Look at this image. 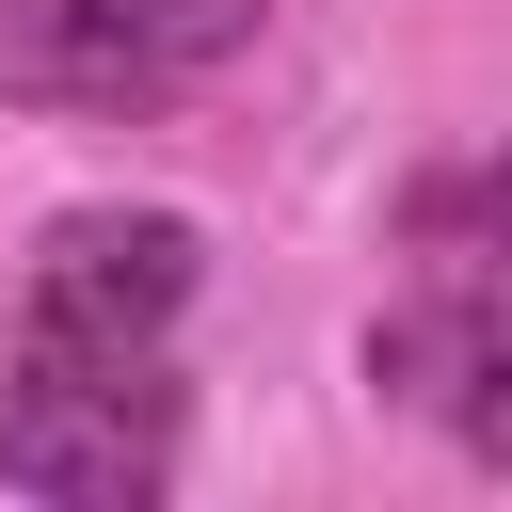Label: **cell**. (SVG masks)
I'll use <instances>...</instances> for the list:
<instances>
[{
  "instance_id": "cell-1",
  "label": "cell",
  "mask_w": 512,
  "mask_h": 512,
  "mask_svg": "<svg viewBox=\"0 0 512 512\" xmlns=\"http://www.w3.org/2000/svg\"><path fill=\"white\" fill-rule=\"evenodd\" d=\"M0 480L64 512H128L176 480V368H80V352H0Z\"/></svg>"
},
{
  "instance_id": "cell-2",
  "label": "cell",
  "mask_w": 512,
  "mask_h": 512,
  "mask_svg": "<svg viewBox=\"0 0 512 512\" xmlns=\"http://www.w3.org/2000/svg\"><path fill=\"white\" fill-rule=\"evenodd\" d=\"M192 272H208V240H192L176 208H64V224L32 240V272H16V352L128 368V352L176 336Z\"/></svg>"
},
{
  "instance_id": "cell-3",
  "label": "cell",
  "mask_w": 512,
  "mask_h": 512,
  "mask_svg": "<svg viewBox=\"0 0 512 512\" xmlns=\"http://www.w3.org/2000/svg\"><path fill=\"white\" fill-rule=\"evenodd\" d=\"M0 80L48 112H144L176 48L144 32V0H0Z\"/></svg>"
},
{
  "instance_id": "cell-4",
  "label": "cell",
  "mask_w": 512,
  "mask_h": 512,
  "mask_svg": "<svg viewBox=\"0 0 512 512\" xmlns=\"http://www.w3.org/2000/svg\"><path fill=\"white\" fill-rule=\"evenodd\" d=\"M144 32H160V48H176V80H192V64H224V48L256 32V0H144Z\"/></svg>"
}]
</instances>
